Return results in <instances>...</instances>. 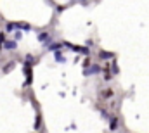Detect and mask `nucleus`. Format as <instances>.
<instances>
[{
  "label": "nucleus",
  "instance_id": "obj_1",
  "mask_svg": "<svg viewBox=\"0 0 149 133\" xmlns=\"http://www.w3.org/2000/svg\"><path fill=\"white\" fill-rule=\"evenodd\" d=\"M94 73H95V74H97V73H101V68H99L97 64H94L90 69H87V71H85V74H87V76H90V74H94Z\"/></svg>",
  "mask_w": 149,
  "mask_h": 133
}]
</instances>
